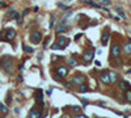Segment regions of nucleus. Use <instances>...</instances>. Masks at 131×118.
<instances>
[{
  "label": "nucleus",
  "mask_w": 131,
  "mask_h": 118,
  "mask_svg": "<svg viewBox=\"0 0 131 118\" xmlns=\"http://www.w3.org/2000/svg\"><path fill=\"white\" fill-rule=\"evenodd\" d=\"M0 66H2V68L5 71V72L12 74V71H13V59L9 57V55H4V57H2V59H0Z\"/></svg>",
  "instance_id": "f257e3e1"
},
{
  "label": "nucleus",
  "mask_w": 131,
  "mask_h": 118,
  "mask_svg": "<svg viewBox=\"0 0 131 118\" xmlns=\"http://www.w3.org/2000/svg\"><path fill=\"white\" fill-rule=\"evenodd\" d=\"M35 101H37V104L38 105H42L43 106V92L41 89H37L35 91Z\"/></svg>",
  "instance_id": "f03ea898"
},
{
  "label": "nucleus",
  "mask_w": 131,
  "mask_h": 118,
  "mask_svg": "<svg viewBox=\"0 0 131 118\" xmlns=\"http://www.w3.org/2000/svg\"><path fill=\"white\" fill-rule=\"evenodd\" d=\"M119 54H121V46L117 45V43H114L111 46V57L113 58H118Z\"/></svg>",
  "instance_id": "7ed1b4c3"
},
{
  "label": "nucleus",
  "mask_w": 131,
  "mask_h": 118,
  "mask_svg": "<svg viewBox=\"0 0 131 118\" xmlns=\"http://www.w3.org/2000/svg\"><path fill=\"white\" fill-rule=\"evenodd\" d=\"M41 38H42V36H41L40 31H34V33H32V36H30V41L33 43H40Z\"/></svg>",
  "instance_id": "20e7f679"
},
{
  "label": "nucleus",
  "mask_w": 131,
  "mask_h": 118,
  "mask_svg": "<svg viewBox=\"0 0 131 118\" xmlns=\"http://www.w3.org/2000/svg\"><path fill=\"white\" fill-rule=\"evenodd\" d=\"M5 33H7L5 34V39H7V41H12V39L16 37V30H14V29H8Z\"/></svg>",
  "instance_id": "39448f33"
},
{
  "label": "nucleus",
  "mask_w": 131,
  "mask_h": 118,
  "mask_svg": "<svg viewBox=\"0 0 131 118\" xmlns=\"http://www.w3.org/2000/svg\"><path fill=\"white\" fill-rule=\"evenodd\" d=\"M72 83H73V84H76V85H81V84L85 83V77H84L83 75H78V76H75V77H73Z\"/></svg>",
  "instance_id": "423d86ee"
},
{
  "label": "nucleus",
  "mask_w": 131,
  "mask_h": 118,
  "mask_svg": "<svg viewBox=\"0 0 131 118\" xmlns=\"http://www.w3.org/2000/svg\"><path fill=\"white\" fill-rule=\"evenodd\" d=\"M93 55H95V53L92 51V50L85 51V53H84V62H85V63H89L92 59H93Z\"/></svg>",
  "instance_id": "0eeeda50"
},
{
  "label": "nucleus",
  "mask_w": 131,
  "mask_h": 118,
  "mask_svg": "<svg viewBox=\"0 0 131 118\" xmlns=\"http://www.w3.org/2000/svg\"><path fill=\"white\" fill-rule=\"evenodd\" d=\"M57 71H58V75L60 77H66L67 74H68V68H66V67H58Z\"/></svg>",
  "instance_id": "6e6552de"
},
{
  "label": "nucleus",
  "mask_w": 131,
  "mask_h": 118,
  "mask_svg": "<svg viewBox=\"0 0 131 118\" xmlns=\"http://www.w3.org/2000/svg\"><path fill=\"white\" fill-rule=\"evenodd\" d=\"M100 79H101V81H102V83H105V84H110V77H109V74L102 72L101 75H100Z\"/></svg>",
  "instance_id": "1a4fd4ad"
},
{
  "label": "nucleus",
  "mask_w": 131,
  "mask_h": 118,
  "mask_svg": "<svg viewBox=\"0 0 131 118\" xmlns=\"http://www.w3.org/2000/svg\"><path fill=\"white\" fill-rule=\"evenodd\" d=\"M109 36H110L109 31H107V30H104L102 37H101V42H102V45H104V46L107 43V41H109Z\"/></svg>",
  "instance_id": "9d476101"
},
{
  "label": "nucleus",
  "mask_w": 131,
  "mask_h": 118,
  "mask_svg": "<svg viewBox=\"0 0 131 118\" xmlns=\"http://www.w3.org/2000/svg\"><path fill=\"white\" fill-rule=\"evenodd\" d=\"M59 46H60V49H64V47L68 45V39L66 37H59Z\"/></svg>",
  "instance_id": "9b49d317"
},
{
  "label": "nucleus",
  "mask_w": 131,
  "mask_h": 118,
  "mask_svg": "<svg viewBox=\"0 0 131 118\" xmlns=\"http://www.w3.org/2000/svg\"><path fill=\"white\" fill-rule=\"evenodd\" d=\"M29 117H34V118H40V117H42V113L41 112H38V110H35V109H33L32 112L29 113Z\"/></svg>",
  "instance_id": "f8f14e48"
},
{
  "label": "nucleus",
  "mask_w": 131,
  "mask_h": 118,
  "mask_svg": "<svg viewBox=\"0 0 131 118\" xmlns=\"http://www.w3.org/2000/svg\"><path fill=\"white\" fill-rule=\"evenodd\" d=\"M67 29H68V28L64 26V20H63V21H62V25L57 28V33H63V31H66Z\"/></svg>",
  "instance_id": "ddd939ff"
},
{
  "label": "nucleus",
  "mask_w": 131,
  "mask_h": 118,
  "mask_svg": "<svg viewBox=\"0 0 131 118\" xmlns=\"http://www.w3.org/2000/svg\"><path fill=\"white\" fill-rule=\"evenodd\" d=\"M123 51H125V54H131V42L125 43V46H123Z\"/></svg>",
  "instance_id": "4468645a"
},
{
  "label": "nucleus",
  "mask_w": 131,
  "mask_h": 118,
  "mask_svg": "<svg viewBox=\"0 0 131 118\" xmlns=\"http://www.w3.org/2000/svg\"><path fill=\"white\" fill-rule=\"evenodd\" d=\"M119 88L122 89V91H127L130 87H128V83L127 81H121L119 83Z\"/></svg>",
  "instance_id": "2eb2a0df"
},
{
  "label": "nucleus",
  "mask_w": 131,
  "mask_h": 118,
  "mask_svg": "<svg viewBox=\"0 0 131 118\" xmlns=\"http://www.w3.org/2000/svg\"><path fill=\"white\" fill-rule=\"evenodd\" d=\"M109 77H110V83H115L117 79H118V76H117L115 72H109Z\"/></svg>",
  "instance_id": "dca6fc26"
},
{
  "label": "nucleus",
  "mask_w": 131,
  "mask_h": 118,
  "mask_svg": "<svg viewBox=\"0 0 131 118\" xmlns=\"http://www.w3.org/2000/svg\"><path fill=\"white\" fill-rule=\"evenodd\" d=\"M68 64H70L71 67H75V66H78V60H76L75 58H70L68 59Z\"/></svg>",
  "instance_id": "f3484780"
},
{
  "label": "nucleus",
  "mask_w": 131,
  "mask_h": 118,
  "mask_svg": "<svg viewBox=\"0 0 131 118\" xmlns=\"http://www.w3.org/2000/svg\"><path fill=\"white\" fill-rule=\"evenodd\" d=\"M0 113L7 114V113H8V108H7L5 105H3V104H0Z\"/></svg>",
  "instance_id": "a211bd4d"
},
{
  "label": "nucleus",
  "mask_w": 131,
  "mask_h": 118,
  "mask_svg": "<svg viewBox=\"0 0 131 118\" xmlns=\"http://www.w3.org/2000/svg\"><path fill=\"white\" fill-rule=\"evenodd\" d=\"M115 11H117V12H118V14L121 16V17H122V19H126V14H125V13H123V11H122V8H119V7H117V8H115Z\"/></svg>",
  "instance_id": "6ab92c4d"
},
{
  "label": "nucleus",
  "mask_w": 131,
  "mask_h": 118,
  "mask_svg": "<svg viewBox=\"0 0 131 118\" xmlns=\"http://www.w3.org/2000/svg\"><path fill=\"white\" fill-rule=\"evenodd\" d=\"M22 50H24L25 53H33V47H28L25 45H22Z\"/></svg>",
  "instance_id": "aec40b11"
},
{
  "label": "nucleus",
  "mask_w": 131,
  "mask_h": 118,
  "mask_svg": "<svg viewBox=\"0 0 131 118\" xmlns=\"http://www.w3.org/2000/svg\"><path fill=\"white\" fill-rule=\"evenodd\" d=\"M88 91H89V88H88V87H85V83L80 85V92H88Z\"/></svg>",
  "instance_id": "412c9836"
},
{
  "label": "nucleus",
  "mask_w": 131,
  "mask_h": 118,
  "mask_svg": "<svg viewBox=\"0 0 131 118\" xmlns=\"http://www.w3.org/2000/svg\"><path fill=\"white\" fill-rule=\"evenodd\" d=\"M126 100H127L128 102H131V89H130V88L127 89V93H126Z\"/></svg>",
  "instance_id": "4be33fe9"
},
{
  "label": "nucleus",
  "mask_w": 131,
  "mask_h": 118,
  "mask_svg": "<svg viewBox=\"0 0 131 118\" xmlns=\"http://www.w3.org/2000/svg\"><path fill=\"white\" fill-rule=\"evenodd\" d=\"M80 106H72V112H75V113H79L80 112Z\"/></svg>",
  "instance_id": "5701e85b"
},
{
  "label": "nucleus",
  "mask_w": 131,
  "mask_h": 118,
  "mask_svg": "<svg viewBox=\"0 0 131 118\" xmlns=\"http://www.w3.org/2000/svg\"><path fill=\"white\" fill-rule=\"evenodd\" d=\"M101 4L102 5H110V2L109 0H101Z\"/></svg>",
  "instance_id": "b1692460"
},
{
  "label": "nucleus",
  "mask_w": 131,
  "mask_h": 118,
  "mask_svg": "<svg viewBox=\"0 0 131 118\" xmlns=\"http://www.w3.org/2000/svg\"><path fill=\"white\" fill-rule=\"evenodd\" d=\"M54 22H55V17L51 16V22H50V28H54Z\"/></svg>",
  "instance_id": "393cba45"
},
{
  "label": "nucleus",
  "mask_w": 131,
  "mask_h": 118,
  "mask_svg": "<svg viewBox=\"0 0 131 118\" xmlns=\"http://www.w3.org/2000/svg\"><path fill=\"white\" fill-rule=\"evenodd\" d=\"M51 49H52V50H59V49H60V46H59V45H52V46H51Z\"/></svg>",
  "instance_id": "a878e982"
},
{
  "label": "nucleus",
  "mask_w": 131,
  "mask_h": 118,
  "mask_svg": "<svg viewBox=\"0 0 131 118\" xmlns=\"http://www.w3.org/2000/svg\"><path fill=\"white\" fill-rule=\"evenodd\" d=\"M59 7H60V8H63V9H67V11L70 9V7H66V5H63V4H59Z\"/></svg>",
  "instance_id": "bb28decb"
},
{
  "label": "nucleus",
  "mask_w": 131,
  "mask_h": 118,
  "mask_svg": "<svg viewBox=\"0 0 131 118\" xmlns=\"http://www.w3.org/2000/svg\"><path fill=\"white\" fill-rule=\"evenodd\" d=\"M66 87L67 88H72V83H66Z\"/></svg>",
  "instance_id": "cd10ccee"
},
{
  "label": "nucleus",
  "mask_w": 131,
  "mask_h": 118,
  "mask_svg": "<svg viewBox=\"0 0 131 118\" xmlns=\"http://www.w3.org/2000/svg\"><path fill=\"white\" fill-rule=\"evenodd\" d=\"M47 42H49V37L46 38V41H45V43H43V47H46V46H47Z\"/></svg>",
  "instance_id": "c85d7f7f"
},
{
  "label": "nucleus",
  "mask_w": 131,
  "mask_h": 118,
  "mask_svg": "<svg viewBox=\"0 0 131 118\" xmlns=\"http://www.w3.org/2000/svg\"><path fill=\"white\" fill-rule=\"evenodd\" d=\"M76 117H78V118H84V117H87V115L85 114H78Z\"/></svg>",
  "instance_id": "c756f323"
},
{
  "label": "nucleus",
  "mask_w": 131,
  "mask_h": 118,
  "mask_svg": "<svg viewBox=\"0 0 131 118\" xmlns=\"http://www.w3.org/2000/svg\"><path fill=\"white\" fill-rule=\"evenodd\" d=\"M95 64H96V66H101V63H100V60H96Z\"/></svg>",
  "instance_id": "7c9ffc66"
},
{
  "label": "nucleus",
  "mask_w": 131,
  "mask_h": 118,
  "mask_svg": "<svg viewBox=\"0 0 131 118\" xmlns=\"http://www.w3.org/2000/svg\"><path fill=\"white\" fill-rule=\"evenodd\" d=\"M17 24H18V25H21V24H22V20H21V19H18V20H17Z\"/></svg>",
  "instance_id": "2f4dec72"
}]
</instances>
